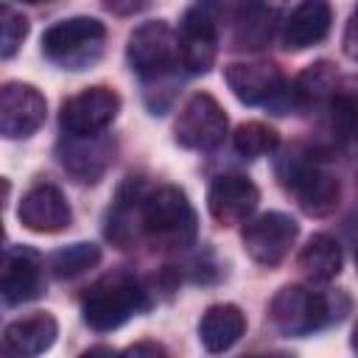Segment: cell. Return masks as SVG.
<instances>
[{"instance_id":"24","label":"cell","mask_w":358,"mask_h":358,"mask_svg":"<svg viewBox=\"0 0 358 358\" xmlns=\"http://www.w3.org/2000/svg\"><path fill=\"white\" fill-rule=\"evenodd\" d=\"M341 246L330 235H313L299 252V268L313 280V282H330L341 271Z\"/></svg>"},{"instance_id":"25","label":"cell","mask_w":358,"mask_h":358,"mask_svg":"<svg viewBox=\"0 0 358 358\" xmlns=\"http://www.w3.org/2000/svg\"><path fill=\"white\" fill-rule=\"evenodd\" d=\"M232 145L241 157H249V159H257V157H266L271 151H277L280 145V134L260 123V120H249V123H241L232 134Z\"/></svg>"},{"instance_id":"6","label":"cell","mask_w":358,"mask_h":358,"mask_svg":"<svg viewBox=\"0 0 358 358\" xmlns=\"http://www.w3.org/2000/svg\"><path fill=\"white\" fill-rule=\"evenodd\" d=\"M221 0H196L179 22V67L201 76L213 67L218 50Z\"/></svg>"},{"instance_id":"32","label":"cell","mask_w":358,"mask_h":358,"mask_svg":"<svg viewBox=\"0 0 358 358\" xmlns=\"http://www.w3.org/2000/svg\"><path fill=\"white\" fill-rule=\"evenodd\" d=\"M20 3H31V6H39V3H53V0H20Z\"/></svg>"},{"instance_id":"21","label":"cell","mask_w":358,"mask_h":358,"mask_svg":"<svg viewBox=\"0 0 358 358\" xmlns=\"http://www.w3.org/2000/svg\"><path fill=\"white\" fill-rule=\"evenodd\" d=\"M243 333H246V316H243V310L238 305L218 302V305H210L201 313L199 341L204 344L207 352H224V350H229Z\"/></svg>"},{"instance_id":"14","label":"cell","mask_w":358,"mask_h":358,"mask_svg":"<svg viewBox=\"0 0 358 358\" xmlns=\"http://www.w3.org/2000/svg\"><path fill=\"white\" fill-rule=\"evenodd\" d=\"M260 201V190L243 173H224L207 190V210L221 227L243 224Z\"/></svg>"},{"instance_id":"26","label":"cell","mask_w":358,"mask_h":358,"mask_svg":"<svg viewBox=\"0 0 358 358\" xmlns=\"http://www.w3.org/2000/svg\"><path fill=\"white\" fill-rule=\"evenodd\" d=\"M101 260V249L95 243H73L50 255V268L56 277H78Z\"/></svg>"},{"instance_id":"27","label":"cell","mask_w":358,"mask_h":358,"mask_svg":"<svg viewBox=\"0 0 358 358\" xmlns=\"http://www.w3.org/2000/svg\"><path fill=\"white\" fill-rule=\"evenodd\" d=\"M25 36H28V20L11 6H3L0 8V56L11 59L20 50Z\"/></svg>"},{"instance_id":"20","label":"cell","mask_w":358,"mask_h":358,"mask_svg":"<svg viewBox=\"0 0 358 358\" xmlns=\"http://www.w3.org/2000/svg\"><path fill=\"white\" fill-rule=\"evenodd\" d=\"M59 336V324L50 313H31L22 319H14L3 330V344L14 355H42L53 347Z\"/></svg>"},{"instance_id":"8","label":"cell","mask_w":358,"mask_h":358,"mask_svg":"<svg viewBox=\"0 0 358 358\" xmlns=\"http://www.w3.org/2000/svg\"><path fill=\"white\" fill-rule=\"evenodd\" d=\"M227 134V112L210 92H193L173 123V137L182 148L207 151L215 148Z\"/></svg>"},{"instance_id":"19","label":"cell","mask_w":358,"mask_h":358,"mask_svg":"<svg viewBox=\"0 0 358 358\" xmlns=\"http://www.w3.org/2000/svg\"><path fill=\"white\" fill-rule=\"evenodd\" d=\"M143 199H145L143 182L129 176L120 185V190L115 196V204L109 210V221H106V238L112 243H117V249H129L137 241V232H143V227H140Z\"/></svg>"},{"instance_id":"30","label":"cell","mask_w":358,"mask_h":358,"mask_svg":"<svg viewBox=\"0 0 358 358\" xmlns=\"http://www.w3.org/2000/svg\"><path fill=\"white\" fill-rule=\"evenodd\" d=\"M123 355H134V358H140V355H151V358H157V355H165V347H159V344H154V341H140V344L126 347Z\"/></svg>"},{"instance_id":"7","label":"cell","mask_w":358,"mask_h":358,"mask_svg":"<svg viewBox=\"0 0 358 358\" xmlns=\"http://www.w3.org/2000/svg\"><path fill=\"white\" fill-rule=\"evenodd\" d=\"M126 59L140 78H165L179 64V34L165 20L143 22L129 34Z\"/></svg>"},{"instance_id":"10","label":"cell","mask_w":358,"mask_h":358,"mask_svg":"<svg viewBox=\"0 0 358 358\" xmlns=\"http://www.w3.org/2000/svg\"><path fill=\"white\" fill-rule=\"evenodd\" d=\"M120 112V95L112 87H87L67 98L59 123L67 134H101Z\"/></svg>"},{"instance_id":"15","label":"cell","mask_w":358,"mask_h":358,"mask_svg":"<svg viewBox=\"0 0 358 358\" xmlns=\"http://www.w3.org/2000/svg\"><path fill=\"white\" fill-rule=\"evenodd\" d=\"M17 218L25 229L39 232V235H53L70 227V204L64 193L56 185H34L17 207Z\"/></svg>"},{"instance_id":"11","label":"cell","mask_w":358,"mask_h":358,"mask_svg":"<svg viewBox=\"0 0 358 358\" xmlns=\"http://www.w3.org/2000/svg\"><path fill=\"white\" fill-rule=\"evenodd\" d=\"M45 95L25 81H6L0 90V134L6 140L31 137L45 123Z\"/></svg>"},{"instance_id":"5","label":"cell","mask_w":358,"mask_h":358,"mask_svg":"<svg viewBox=\"0 0 358 358\" xmlns=\"http://www.w3.org/2000/svg\"><path fill=\"white\" fill-rule=\"evenodd\" d=\"M103 39H106V28L101 20L70 17V20H59L42 34V53L56 64H64L70 70H84L101 56Z\"/></svg>"},{"instance_id":"28","label":"cell","mask_w":358,"mask_h":358,"mask_svg":"<svg viewBox=\"0 0 358 358\" xmlns=\"http://www.w3.org/2000/svg\"><path fill=\"white\" fill-rule=\"evenodd\" d=\"M103 6L117 17H131L148 6V0H103Z\"/></svg>"},{"instance_id":"9","label":"cell","mask_w":358,"mask_h":358,"mask_svg":"<svg viewBox=\"0 0 358 358\" xmlns=\"http://www.w3.org/2000/svg\"><path fill=\"white\" fill-rule=\"evenodd\" d=\"M296 235H299V227L291 215L285 213H263L252 221H246L243 227V252L260 263V266H280L291 246L296 243Z\"/></svg>"},{"instance_id":"3","label":"cell","mask_w":358,"mask_h":358,"mask_svg":"<svg viewBox=\"0 0 358 358\" xmlns=\"http://www.w3.org/2000/svg\"><path fill=\"white\" fill-rule=\"evenodd\" d=\"M277 176L294 193L302 213H308L313 218H324L338 207V199H341L338 179L333 173H327L308 151L291 148L277 162Z\"/></svg>"},{"instance_id":"4","label":"cell","mask_w":358,"mask_h":358,"mask_svg":"<svg viewBox=\"0 0 358 358\" xmlns=\"http://www.w3.org/2000/svg\"><path fill=\"white\" fill-rule=\"evenodd\" d=\"M338 294H316L302 285H285L274 294L268 316L282 336H308L330 322L344 319V308H336Z\"/></svg>"},{"instance_id":"1","label":"cell","mask_w":358,"mask_h":358,"mask_svg":"<svg viewBox=\"0 0 358 358\" xmlns=\"http://www.w3.org/2000/svg\"><path fill=\"white\" fill-rule=\"evenodd\" d=\"M140 227L145 238L154 243V249H187L196 243L199 235L196 210L187 201L185 190L173 185L145 193Z\"/></svg>"},{"instance_id":"13","label":"cell","mask_w":358,"mask_h":358,"mask_svg":"<svg viewBox=\"0 0 358 358\" xmlns=\"http://www.w3.org/2000/svg\"><path fill=\"white\" fill-rule=\"evenodd\" d=\"M224 81L241 103L257 106L285 92V78L274 62H235L224 67Z\"/></svg>"},{"instance_id":"17","label":"cell","mask_w":358,"mask_h":358,"mask_svg":"<svg viewBox=\"0 0 358 358\" xmlns=\"http://www.w3.org/2000/svg\"><path fill=\"white\" fill-rule=\"evenodd\" d=\"M0 291L6 305H22L42 294V266L31 249H8L3 260Z\"/></svg>"},{"instance_id":"23","label":"cell","mask_w":358,"mask_h":358,"mask_svg":"<svg viewBox=\"0 0 358 358\" xmlns=\"http://www.w3.org/2000/svg\"><path fill=\"white\" fill-rule=\"evenodd\" d=\"M333 137L344 143H358V76L338 78L330 101H327Z\"/></svg>"},{"instance_id":"12","label":"cell","mask_w":358,"mask_h":358,"mask_svg":"<svg viewBox=\"0 0 358 358\" xmlns=\"http://www.w3.org/2000/svg\"><path fill=\"white\" fill-rule=\"evenodd\" d=\"M115 159V143L101 134H67L59 145L62 168L84 185L98 182Z\"/></svg>"},{"instance_id":"33","label":"cell","mask_w":358,"mask_h":358,"mask_svg":"<svg viewBox=\"0 0 358 358\" xmlns=\"http://www.w3.org/2000/svg\"><path fill=\"white\" fill-rule=\"evenodd\" d=\"M355 266H358V257H355Z\"/></svg>"},{"instance_id":"18","label":"cell","mask_w":358,"mask_h":358,"mask_svg":"<svg viewBox=\"0 0 358 358\" xmlns=\"http://www.w3.org/2000/svg\"><path fill=\"white\" fill-rule=\"evenodd\" d=\"M330 22H333V11L327 0H302L282 22V42L288 50L313 48L327 36Z\"/></svg>"},{"instance_id":"16","label":"cell","mask_w":358,"mask_h":358,"mask_svg":"<svg viewBox=\"0 0 358 358\" xmlns=\"http://www.w3.org/2000/svg\"><path fill=\"white\" fill-rule=\"evenodd\" d=\"M277 8L266 0H238L232 8V45L238 50H260L277 31Z\"/></svg>"},{"instance_id":"29","label":"cell","mask_w":358,"mask_h":358,"mask_svg":"<svg viewBox=\"0 0 358 358\" xmlns=\"http://www.w3.org/2000/svg\"><path fill=\"white\" fill-rule=\"evenodd\" d=\"M344 53L350 59H358V8L352 11V17L344 28Z\"/></svg>"},{"instance_id":"2","label":"cell","mask_w":358,"mask_h":358,"mask_svg":"<svg viewBox=\"0 0 358 358\" xmlns=\"http://www.w3.org/2000/svg\"><path fill=\"white\" fill-rule=\"evenodd\" d=\"M148 305V291L137 280L126 274H106L87 288L81 299V313L92 330L106 333L126 324L131 316L143 313Z\"/></svg>"},{"instance_id":"22","label":"cell","mask_w":358,"mask_h":358,"mask_svg":"<svg viewBox=\"0 0 358 358\" xmlns=\"http://www.w3.org/2000/svg\"><path fill=\"white\" fill-rule=\"evenodd\" d=\"M338 84V76H336V67L330 62H316L310 67H305L294 84H291V92H288V101L291 106L308 112V109H319V106H327L333 90Z\"/></svg>"},{"instance_id":"31","label":"cell","mask_w":358,"mask_h":358,"mask_svg":"<svg viewBox=\"0 0 358 358\" xmlns=\"http://www.w3.org/2000/svg\"><path fill=\"white\" fill-rule=\"evenodd\" d=\"M350 344H352V350L358 352V322H355V327H352V338H350Z\"/></svg>"}]
</instances>
